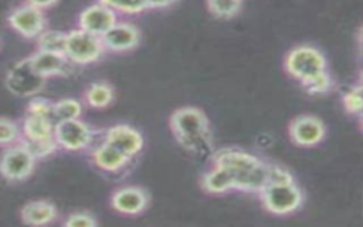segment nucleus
<instances>
[{
	"instance_id": "nucleus-25",
	"label": "nucleus",
	"mask_w": 363,
	"mask_h": 227,
	"mask_svg": "<svg viewBox=\"0 0 363 227\" xmlns=\"http://www.w3.org/2000/svg\"><path fill=\"white\" fill-rule=\"evenodd\" d=\"M99 1L111 7L115 13L128 14V16L140 14L149 10L146 0H99Z\"/></svg>"
},
{
	"instance_id": "nucleus-24",
	"label": "nucleus",
	"mask_w": 363,
	"mask_h": 227,
	"mask_svg": "<svg viewBox=\"0 0 363 227\" xmlns=\"http://www.w3.org/2000/svg\"><path fill=\"white\" fill-rule=\"evenodd\" d=\"M342 104L345 111L356 118H362V111H363V87L360 82L356 85H352L347 92L343 94L342 96Z\"/></svg>"
},
{
	"instance_id": "nucleus-28",
	"label": "nucleus",
	"mask_w": 363,
	"mask_h": 227,
	"mask_svg": "<svg viewBox=\"0 0 363 227\" xmlns=\"http://www.w3.org/2000/svg\"><path fill=\"white\" fill-rule=\"evenodd\" d=\"M332 87H333V79L329 75V72L325 71L320 75H318L315 79H312L309 84H306L303 88L309 95H322L329 92Z\"/></svg>"
},
{
	"instance_id": "nucleus-8",
	"label": "nucleus",
	"mask_w": 363,
	"mask_h": 227,
	"mask_svg": "<svg viewBox=\"0 0 363 227\" xmlns=\"http://www.w3.org/2000/svg\"><path fill=\"white\" fill-rule=\"evenodd\" d=\"M9 26L27 40H35L47 27V18L44 11L23 3L14 7L7 16Z\"/></svg>"
},
{
	"instance_id": "nucleus-19",
	"label": "nucleus",
	"mask_w": 363,
	"mask_h": 227,
	"mask_svg": "<svg viewBox=\"0 0 363 227\" xmlns=\"http://www.w3.org/2000/svg\"><path fill=\"white\" fill-rule=\"evenodd\" d=\"M200 186L208 194H224L234 190V180L224 167L213 165V167L201 176Z\"/></svg>"
},
{
	"instance_id": "nucleus-27",
	"label": "nucleus",
	"mask_w": 363,
	"mask_h": 227,
	"mask_svg": "<svg viewBox=\"0 0 363 227\" xmlns=\"http://www.w3.org/2000/svg\"><path fill=\"white\" fill-rule=\"evenodd\" d=\"M23 142L27 145V148L31 150V153L37 157V160L47 159L48 156L54 155L57 152V149H60L55 138L37 140V142H27V140H23Z\"/></svg>"
},
{
	"instance_id": "nucleus-1",
	"label": "nucleus",
	"mask_w": 363,
	"mask_h": 227,
	"mask_svg": "<svg viewBox=\"0 0 363 227\" xmlns=\"http://www.w3.org/2000/svg\"><path fill=\"white\" fill-rule=\"evenodd\" d=\"M213 165L224 167L234 180V190L258 194L268 182L269 162L237 149L224 148L213 155Z\"/></svg>"
},
{
	"instance_id": "nucleus-10",
	"label": "nucleus",
	"mask_w": 363,
	"mask_h": 227,
	"mask_svg": "<svg viewBox=\"0 0 363 227\" xmlns=\"http://www.w3.org/2000/svg\"><path fill=\"white\" fill-rule=\"evenodd\" d=\"M150 201V196L146 189L140 186H122L112 192L109 203L111 207L123 216L142 214Z\"/></svg>"
},
{
	"instance_id": "nucleus-6",
	"label": "nucleus",
	"mask_w": 363,
	"mask_h": 227,
	"mask_svg": "<svg viewBox=\"0 0 363 227\" xmlns=\"http://www.w3.org/2000/svg\"><path fill=\"white\" fill-rule=\"evenodd\" d=\"M37 157L27 145L20 140L6 146L0 153V175L9 182H23L28 179L35 169Z\"/></svg>"
},
{
	"instance_id": "nucleus-13",
	"label": "nucleus",
	"mask_w": 363,
	"mask_h": 227,
	"mask_svg": "<svg viewBox=\"0 0 363 227\" xmlns=\"http://www.w3.org/2000/svg\"><path fill=\"white\" fill-rule=\"evenodd\" d=\"M118 21V13L99 0L85 7L78 17V27L102 37Z\"/></svg>"
},
{
	"instance_id": "nucleus-20",
	"label": "nucleus",
	"mask_w": 363,
	"mask_h": 227,
	"mask_svg": "<svg viewBox=\"0 0 363 227\" xmlns=\"http://www.w3.org/2000/svg\"><path fill=\"white\" fill-rule=\"evenodd\" d=\"M113 99H115V89L106 81L92 82L86 87L84 92L85 105L95 109H104L109 106L113 102Z\"/></svg>"
},
{
	"instance_id": "nucleus-17",
	"label": "nucleus",
	"mask_w": 363,
	"mask_h": 227,
	"mask_svg": "<svg viewBox=\"0 0 363 227\" xmlns=\"http://www.w3.org/2000/svg\"><path fill=\"white\" fill-rule=\"evenodd\" d=\"M20 218L28 226H47L58 218V210L48 200H31L20 209Z\"/></svg>"
},
{
	"instance_id": "nucleus-16",
	"label": "nucleus",
	"mask_w": 363,
	"mask_h": 227,
	"mask_svg": "<svg viewBox=\"0 0 363 227\" xmlns=\"http://www.w3.org/2000/svg\"><path fill=\"white\" fill-rule=\"evenodd\" d=\"M132 159L133 157L121 152L119 149L106 143L105 140H102L91 150V160L95 165V167L108 173H116L125 169Z\"/></svg>"
},
{
	"instance_id": "nucleus-7",
	"label": "nucleus",
	"mask_w": 363,
	"mask_h": 227,
	"mask_svg": "<svg viewBox=\"0 0 363 227\" xmlns=\"http://www.w3.org/2000/svg\"><path fill=\"white\" fill-rule=\"evenodd\" d=\"M54 138L60 149L68 152H82L94 140V129L81 118L60 121L54 126Z\"/></svg>"
},
{
	"instance_id": "nucleus-2",
	"label": "nucleus",
	"mask_w": 363,
	"mask_h": 227,
	"mask_svg": "<svg viewBox=\"0 0 363 227\" xmlns=\"http://www.w3.org/2000/svg\"><path fill=\"white\" fill-rule=\"evenodd\" d=\"M170 131L176 142L187 152L204 155L213 148L210 121L197 106H180L169 118Z\"/></svg>"
},
{
	"instance_id": "nucleus-21",
	"label": "nucleus",
	"mask_w": 363,
	"mask_h": 227,
	"mask_svg": "<svg viewBox=\"0 0 363 227\" xmlns=\"http://www.w3.org/2000/svg\"><path fill=\"white\" fill-rule=\"evenodd\" d=\"M82 115V104L74 98H62L52 102V121L57 123L60 121L77 119Z\"/></svg>"
},
{
	"instance_id": "nucleus-23",
	"label": "nucleus",
	"mask_w": 363,
	"mask_h": 227,
	"mask_svg": "<svg viewBox=\"0 0 363 227\" xmlns=\"http://www.w3.org/2000/svg\"><path fill=\"white\" fill-rule=\"evenodd\" d=\"M206 4L211 16L227 20L240 13L242 0H207Z\"/></svg>"
},
{
	"instance_id": "nucleus-14",
	"label": "nucleus",
	"mask_w": 363,
	"mask_h": 227,
	"mask_svg": "<svg viewBox=\"0 0 363 227\" xmlns=\"http://www.w3.org/2000/svg\"><path fill=\"white\" fill-rule=\"evenodd\" d=\"M106 143L115 146L121 152L129 155L130 157H135L140 153L145 145V139L142 133L128 123H116L113 126H109L105 131L104 139Z\"/></svg>"
},
{
	"instance_id": "nucleus-18",
	"label": "nucleus",
	"mask_w": 363,
	"mask_h": 227,
	"mask_svg": "<svg viewBox=\"0 0 363 227\" xmlns=\"http://www.w3.org/2000/svg\"><path fill=\"white\" fill-rule=\"evenodd\" d=\"M55 122L51 118L26 114L21 122V140L37 142L54 138Z\"/></svg>"
},
{
	"instance_id": "nucleus-15",
	"label": "nucleus",
	"mask_w": 363,
	"mask_h": 227,
	"mask_svg": "<svg viewBox=\"0 0 363 227\" xmlns=\"http://www.w3.org/2000/svg\"><path fill=\"white\" fill-rule=\"evenodd\" d=\"M28 58L33 70L45 79L51 77L67 75L74 65L62 52L35 50Z\"/></svg>"
},
{
	"instance_id": "nucleus-22",
	"label": "nucleus",
	"mask_w": 363,
	"mask_h": 227,
	"mask_svg": "<svg viewBox=\"0 0 363 227\" xmlns=\"http://www.w3.org/2000/svg\"><path fill=\"white\" fill-rule=\"evenodd\" d=\"M37 50L65 54L67 33L58 30H44L37 38Z\"/></svg>"
},
{
	"instance_id": "nucleus-11",
	"label": "nucleus",
	"mask_w": 363,
	"mask_h": 227,
	"mask_svg": "<svg viewBox=\"0 0 363 227\" xmlns=\"http://www.w3.org/2000/svg\"><path fill=\"white\" fill-rule=\"evenodd\" d=\"M34 75H38L31 64L30 58H24L18 61L7 74L6 78V87L10 89L11 94L17 96H33L44 88L47 79H40V81H27V78H31Z\"/></svg>"
},
{
	"instance_id": "nucleus-29",
	"label": "nucleus",
	"mask_w": 363,
	"mask_h": 227,
	"mask_svg": "<svg viewBox=\"0 0 363 227\" xmlns=\"http://www.w3.org/2000/svg\"><path fill=\"white\" fill-rule=\"evenodd\" d=\"M62 224L67 227H95L98 226V220L89 211H75L68 214Z\"/></svg>"
},
{
	"instance_id": "nucleus-12",
	"label": "nucleus",
	"mask_w": 363,
	"mask_h": 227,
	"mask_svg": "<svg viewBox=\"0 0 363 227\" xmlns=\"http://www.w3.org/2000/svg\"><path fill=\"white\" fill-rule=\"evenodd\" d=\"M101 38L106 51L121 54L135 50L140 43L142 34L135 24L116 21Z\"/></svg>"
},
{
	"instance_id": "nucleus-4",
	"label": "nucleus",
	"mask_w": 363,
	"mask_h": 227,
	"mask_svg": "<svg viewBox=\"0 0 363 227\" xmlns=\"http://www.w3.org/2000/svg\"><path fill=\"white\" fill-rule=\"evenodd\" d=\"M284 67L291 77L305 87L326 71L328 62L318 48L312 45H298L286 54Z\"/></svg>"
},
{
	"instance_id": "nucleus-9",
	"label": "nucleus",
	"mask_w": 363,
	"mask_h": 227,
	"mask_svg": "<svg viewBox=\"0 0 363 227\" xmlns=\"http://www.w3.org/2000/svg\"><path fill=\"white\" fill-rule=\"evenodd\" d=\"M288 133L296 146L311 148L319 145L326 135L325 123L313 115H299L291 121Z\"/></svg>"
},
{
	"instance_id": "nucleus-32",
	"label": "nucleus",
	"mask_w": 363,
	"mask_h": 227,
	"mask_svg": "<svg viewBox=\"0 0 363 227\" xmlns=\"http://www.w3.org/2000/svg\"><path fill=\"white\" fill-rule=\"evenodd\" d=\"M149 10H157V9H167L177 3L179 0H146Z\"/></svg>"
},
{
	"instance_id": "nucleus-31",
	"label": "nucleus",
	"mask_w": 363,
	"mask_h": 227,
	"mask_svg": "<svg viewBox=\"0 0 363 227\" xmlns=\"http://www.w3.org/2000/svg\"><path fill=\"white\" fill-rule=\"evenodd\" d=\"M60 0H24V3L27 4H31L40 10H47V9H51L52 6H55Z\"/></svg>"
},
{
	"instance_id": "nucleus-5",
	"label": "nucleus",
	"mask_w": 363,
	"mask_h": 227,
	"mask_svg": "<svg viewBox=\"0 0 363 227\" xmlns=\"http://www.w3.org/2000/svg\"><path fill=\"white\" fill-rule=\"evenodd\" d=\"M106 52L102 38L82 28L67 31L65 55L74 65H88L96 62Z\"/></svg>"
},
{
	"instance_id": "nucleus-3",
	"label": "nucleus",
	"mask_w": 363,
	"mask_h": 227,
	"mask_svg": "<svg viewBox=\"0 0 363 227\" xmlns=\"http://www.w3.org/2000/svg\"><path fill=\"white\" fill-rule=\"evenodd\" d=\"M262 207L275 216H286L301 209L303 194L294 179L268 182L258 193Z\"/></svg>"
},
{
	"instance_id": "nucleus-26",
	"label": "nucleus",
	"mask_w": 363,
	"mask_h": 227,
	"mask_svg": "<svg viewBox=\"0 0 363 227\" xmlns=\"http://www.w3.org/2000/svg\"><path fill=\"white\" fill-rule=\"evenodd\" d=\"M21 126L10 118L0 116V146L6 148L21 140Z\"/></svg>"
},
{
	"instance_id": "nucleus-30",
	"label": "nucleus",
	"mask_w": 363,
	"mask_h": 227,
	"mask_svg": "<svg viewBox=\"0 0 363 227\" xmlns=\"http://www.w3.org/2000/svg\"><path fill=\"white\" fill-rule=\"evenodd\" d=\"M26 114L28 115H37V116H45V118H51V114H52V102L45 99V98H41V96H34L27 108H26Z\"/></svg>"
}]
</instances>
